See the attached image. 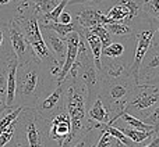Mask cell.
Returning a JSON list of instances; mask_svg holds the SVG:
<instances>
[{
  "mask_svg": "<svg viewBox=\"0 0 159 147\" xmlns=\"http://www.w3.org/2000/svg\"><path fill=\"white\" fill-rule=\"evenodd\" d=\"M57 85L56 76L35 52L17 67L16 107H36Z\"/></svg>",
  "mask_w": 159,
  "mask_h": 147,
  "instance_id": "cell-1",
  "label": "cell"
},
{
  "mask_svg": "<svg viewBox=\"0 0 159 147\" xmlns=\"http://www.w3.org/2000/svg\"><path fill=\"white\" fill-rule=\"evenodd\" d=\"M49 126L50 120L39 114L35 107H22L14 121V135L7 146H52Z\"/></svg>",
  "mask_w": 159,
  "mask_h": 147,
  "instance_id": "cell-2",
  "label": "cell"
},
{
  "mask_svg": "<svg viewBox=\"0 0 159 147\" xmlns=\"http://www.w3.org/2000/svg\"><path fill=\"white\" fill-rule=\"evenodd\" d=\"M69 82L67 87V100H66V110L71 120V133L64 140L63 146H75L77 140L88 129L92 128L91 118H88L87 110V87L80 79H71L66 76Z\"/></svg>",
  "mask_w": 159,
  "mask_h": 147,
  "instance_id": "cell-3",
  "label": "cell"
},
{
  "mask_svg": "<svg viewBox=\"0 0 159 147\" xmlns=\"http://www.w3.org/2000/svg\"><path fill=\"white\" fill-rule=\"evenodd\" d=\"M137 85L138 81L130 74V71L115 78H105V76L101 78L99 97L102 99L105 107L110 114V120L107 122L109 125H113V122L124 111L127 101Z\"/></svg>",
  "mask_w": 159,
  "mask_h": 147,
  "instance_id": "cell-4",
  "label": "cell"
},
{
  "mask_svg": "<svg viewBox=\"0 0 159 147\" xmlns=\"http://www.w3.org/2000/svg\"><path fill=\"white\" fill-rule=\"evenodd\" d=\"M159 104V79L152 82H144L135 86L130 96L124 111L143 120Z\"/></svg>",
  "mask_w": 159,
  "mask_h": 147,
  "instance_id": "cell-5",
  "label": "cell"
},
{
  "mask_svg": "<svg viewBox=\"0 0 159 147\" xmlns=\"http://www.w3.org/2000/svg\"><path fill=\"white\" fill-rule=\"evenodd\" d=\"M67 87H69L67 79H63L61 82H59L55 86V89L36 104V111L48 120L53 118L59 112L64 111L67 100Z\"/></svg>",
  "mask_w": 159,
  "mask_h": 147,
  "instance_id": "cell-6",
  "label": "cell"
},
{
  "mask_svg": "<svg viewBox=\"0 0 159 147\" xmlns=\"http://www.w3.org/2000/svg\"><path fill=\"white\" fill-rule=\"evenodd\" d=\"M74 6V10L71 11L73 14V21H75L78 25L82 28H92L98 24H107L109 18L106 14L103 13L99 4L96 2L91 3H75V4H69Z\"/></svg>",
  "mask_w": 159,
  "mask_h": 147,
  "instance_id": "cell-7",
  "label": "cell"
},
{
  "mask_svg": "<svg viewBox=\"0 0 159 147\" xmlns=\"http://www.w3.org/2000/svg\"><path fill=\"white\" fill-rule=\"evenodd\" d=\"M70 133H71V120L67 110L50 118L49 140L52 146H63L64 140L69 137Z\"/></svg>",
  "mask_w": 159,
  "mask_h": 147,
  "instance_id": "cell-8",
  "label": "cell"
},
{
  "mask_svg": "<svg viewBox=\"0 0 159 147\" xmlns=\"http://www.w3.org/2000/svg\"><path fill=\"white\" fill-rule=\"evenodd\" d=\"M159 79V47L151 46L145 53L138 69V83Z\"/></svg>",
  "mask_w": 159,
  "mask_h": 147,
  "instance_id": "cell-9",
  "label": "cell"
},
{
  "mask_svg": "<svg viewBox=\"0 0 159 147\" xmlns=\"http://www.w3.org/2000/svg\"><path fill=\"white\" fill-rule=\"evenodd\" d=\"M6 24H7V28H8V35H10L13 50H14V53H16L17 58H18V63H21L28 56L32 54L34 49L31 47V44L28 43L27 39H25L21 29H20L13 21H8V22H6Z\"/></svg>",
  "mask_w": 159,
  "mask_h": 147,
  "instance_id": "cell-10",
  "label": "cell"
},
{
  "mask_svg": "<svg viewBox=\"0 0 159 147\" xmlns=\"http://www.w3.org/2000/svg\"><path fill=\"white\" fill-rule=\"evenodd\" d=\"M41 33L43 42L49 47L50 52L55 54V57L64 63V58L67 54V39L60 36L56 31L50 29L48 27H41Z\"/></svg>",
  "mask_w": 159,
  "mask_h": 147,
  "instance_id": "cell-11",
  "label": "cell"
},
{
  "mask_svg": "<svg viewBox=\"0 0 159 147\" xmlns=\"http://www.w3.org/2000/svg\"><path fill=\"white\" fill-rule=\"evenodd\" d=\"M67 39V54H66V58H64V63H63V67H61V71L60 74L57 75L56 81L61 82L64 78L67 76L71 65L74 64L75 58H77V54H78V47H80V40H81V35L78 32H71L66 36Z\"/></svg>",
  "mask_w": 159,
  "mask_h": 147,
  "instance_id": "cell-12",
  "label": "cell"
},
{
  "mask_svg": "<svg viewBox=\"0 0 159 147\" xmlns=\"http://www.w3.org/2000/svg\"><path fill=\"white\" fill-rule=\"evenodd\" d=\"M101 75L105 78H115V76L123 75L124 72L130 71V64L121 57H101Z\"/></svg>",
  "mask_w": 159,
  "mask_h": 147,
  "instance_id": "cell-13",
  "label": "cell"
},
{
  "mask_svg": "<svg viewBox=\"0 0 159 147\" xmlns=\"http://www.w3.org/2000/svg\"><path fill=\"white\" fill-rule=\"evenodd\" d=\"M16 56L11 46L8 28L6 22H0V63H10V60Z\"/></svg>",
  "mask_w": 159,
  "mask_h": 147,
  "instance_id": "cell-14",
  "label": "cell"
},
{
  "mask_svg": "<svg viewBox=\"0 0 159 147\" xmlns=\"http://www.w3.org/2000/svg\"><path fill=\"white\" fill-rule=\"evenodd\" d=\"M106 29L110 32L112 36H116V38L123 39L124 42L133 39V35H134V29H133L131 22H124V21H113V22H107L105 24Z\"/></svg>",
  "mask_w": 159,
  "mask_h": 147,
  "instance_id": "cell-15",
  "label": "cell"
},
{
  "mask_svg": "<svg viewBox=\"0 0 159 147\" xmlns=\"http://www.w3.org/2000/svg\"><path fill=\"white\" fill-rule=\"evenodd\" d=\"M88 118L96 121V122H102V124L109 122L110 114H109V111L106 110L103 101H102V99L99 97V96H98V99L93 101V104L91 106V108L88 110Z\"/></svg>",
  "mask_w": 159,
  "mask_h": 147,
  "instance_id": "cell-16",
  "label": "cell"
},
{
  "mask_svg": "<svg viewBox=\"0 0 159 147\" xmlns=\"http://www.w3.org/2000/svg\"><path fill=\"white\" fill-rule=\"evenodd\" d=\"M106 17L109 18V22L113 21H124V22H131L130 21V10L121 3H113L109 8L106 10Z\"/></svg>",
  "mask_w": 159,
  "mask_h": 147,
  "instance_id": "cell-17",
  "label": "cell"
},
{
  "mask_svg": "<svg viewBox=\"0 0 159 147\" xmlns=\"http://www.w3.org/2000/svg\"><path fill=\"white\" fill-rule=\"evenodd\" d=\"M102 132H103V131L95 128V126H93V128H91V129H88V131L77 140L75 147H96V146H98L99 137H101Z\"/></svg>",
  "mask_w": 159,
  "mask_h": 147,
  "instance_id": "cell-18",
  "label": "cell"
},
{
  "mask_svg": "<svg viewBox=\"0 0 159 147\" xmlns=\"http://www.w3.org/2000/svg\"><path fill=\"white\" fill-rule=\"evenodd\" d=\"M67 4H69V0H61L52 11H49V13H46V14H42V15H38L39 25H46V24H50V22H57L59 15H60L61 11L66 8Z\"/></svg>",
  "mask_w": 159,
  "mask_h": 147,
  "instance_id": "cell-19",
  "label": "cell"
},
{
  "mask_svg": "<svg viewBox=\"0 0 159 147\" xmlns=\"http://www.w3.org/2000/svg\"><path fill=\"white\" fill-rule=\"evenodd\" d=\"M39 27H48L50 28V29L56 31V32L59 33L60 36H63V38H66L69 33L71 32H77L78 31V24L77 22H70V24H61V22H50V24H46V25H39Z\"/></svg>",
  "mask_w": 159,
  "mask_h": 147,
  "instance_id": "cell-20",
  "label": "cell"
},
{
  "mask_svg": "<svg viewBox=\"0 0 159 147\" xmlns=\"http://www.w3.org/2000/svg\"><path fill=\"white\" fill-rule=\"evenodd\" d=\"M89 29L92 31V32L95 33V35L98 36L99 39H101V42H102V47H103V49H105L106 46H109V44L113 42L112 35H110V32L106 29V27H105V25L98 24V25H95V27L89 28Z\"/></svg>",
  "mask_w": 159,
  "mask_h": 147,
  "instance_id": "cell-21",
  "label": "cell"
},
{
  "mask_svg": "<svg viewBox=\"0 0 159 147\" xmlns=\"http://www.w3.org/2000/svg\"><path fill=\"white\" fill-rule=\"evenodd\" d=\"M126 50L123 42H112L109 46L102 49V56H107V57H121Z\"/></svg>",
  "mask_w": 159,
  "mask_h": 147,
  "instance_id": "cell-22",
  "label": "cell"
},
{
  "mask_svg": "<svg viewBox=\"0 0 159 147\" xmlns=\"http://www.w3.org/2000/svg\"><path fill=\"white\" fill-rule=\"evenodd\" d=\"M61 0H35V10L38 15L52 11Z\"/></svg>",
  "mask_w": 159,
  "mask_h": 147,
  "instance_id": "cell-23",
  "label": "cell"
},
{
  "mask_svg": "<svg viewBox=\"0 0 159 147\" xmlns=\"http://www.w3.org/2000/svg\"><path fill=\"white\" fill-rule=\"evenodd\" d=\"M143 13L149 15L151 18H159V0H144Z\"/></svg>",
  "mask_w": 159,
  "mask_h": 147,
  "instance_id": "cell-24",
  "label": "cell"
},
{
  "mask_svg": "<svg viewBox=\"0 0 159 147\" xmlns=\"http://www.w3.org/2000/svg\"><path fill=\"white\" fill-rule=\"evenodd\" d=\"M113 146H123V143L120 142L119 139H116L115 136L109 133L107 131H103L99 137V142H98V146L96 147H113Z\"/></svg>",
  "mask_w": 159,
  "mask_h": 147,
  "instance_id": "cell-25",
  "label": "cell"
},
{
  "mask_svg": "<svg viewBox=\"0 0 159 147\" xmlns=\"http://www.w3.org/2000/svg\"><path fill=\"white\" fill-rule=\"evenodd\" d=\"M7 76H8V63H0V94L6 96L7 92Z\"/></svg>",
  "mask_w": 159,
  "mask_h": 147,
  "instance_id": "cell-26",
  "label": "cell"
},
{
  "mask_svg": "<svg viewBox=\"0 0 159 147\" xmlns=\"http://www.w3.org/2000/svg\"><path fill=\"white\" fill-rule=\"evenodd\" d=\"M143 121L145 124H148V125L154 126L155 129H158L159 131V104L155 107L154 110H152L151 112H149L148 115H145V117L143 118Z\"/></svg>",
  "mask_w": 159,
  "mask_h": 147,
  "instance_id": "cell-27",
  "label": "cell"
},
{
  "mask_svg": "<svg viewBox=\"0 0 159 147\" xmlns=\"http://www.w3.org/2000/svg\"><path fill=\"white\" fill-rule=\"evenodd\" d=\"M13 135H14V122L10 124V125H8L4 131H2V133H0V147H2V146H7L8 143H10Z\"/></svg>",
  "mask_w": 159,
  "mask_h": 147,
  "instance_id": "cell-28",
  "label": "cell"
},
{
  "mask_svg": "<svg viewBox=\"0 0 159 147\" xmlns=\"http://www.w3.org/2000/svg\"><path fill=\"white\" fill-rule=\"evenodd\" d=\"M59 22H61V24H70V22H73V14L70 13V11H66V8H64L63 11H61V14L59 15Z\"/></svg>",
  "mask_w": 159,
  "mask_h": 147,
  "instance_id": "cell-29",
  "label": "cell"
},
{
  "mask_svg": "<svg viewBox=\"0 0 159 147\" xmlns=\"http://www.w3.org/2000/svg\"><path fill=\"white\" fill-rule=\"evenodd\" d=\"M151 46L159 47V18L157 19V22H155V32H154V38H152Z\"/></svg>",
  "mask_w": 159,
  "mask_h": 147,
  "instance_id": "cell-30",
  "label": "cell"
},
{
  "mask_svg": "<svg viewBox=\"0 0 159 147\" xmlns=\"http://www.w3.org/2000/svg\"><path fill=\"white\" fill-rule=\"evenodd\" d=\"M7 111H10V108H8L7 104H6V96L0 94V118H2Z\"/></svg>",
  "mask_w": 159,
  "mask_h": 147,
  "instance_id": "cell-31",
  "label": "cell"
},
{
  "mask_svg": "<svg viewBox=\"0 0 159 147\" xmlns=\"http://www.w3.org/2000/svg\"><path fill=\"white\" fill-rule=\"evenodd\" d=\"M91 2H98V0H69V4H75V3H91Z\"/></svg>",
  "mask_w": 159,
  "mask_h": 147,
  "instance_id": "cell-32",
  "label": "cell"
}]
</instances>
